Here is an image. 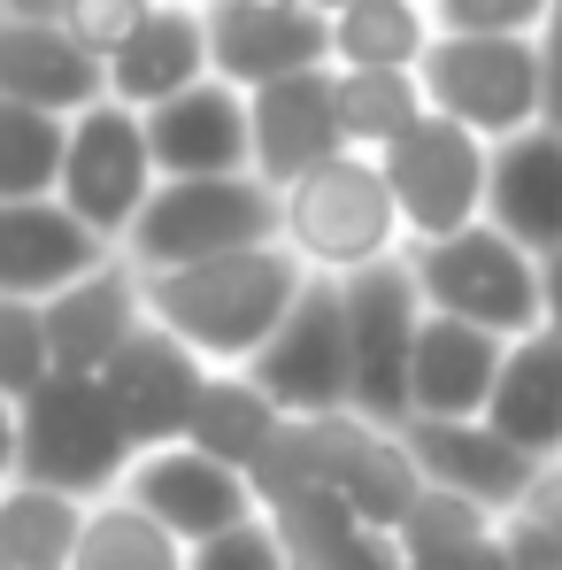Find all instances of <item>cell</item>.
I'll list each match as a JSON object with an SVG mask.
<instances>
[{
	"label": "cell",
	"mask_w": 562,
	"mask_h": 570,
	"mask_svg": "<svg viewBox=\"0 0 562 570\" xmlns=\"http://www.w3.org/2000/svg\"><path fill=\"white\" fill-rule=\"evenodd\" d=\"M300 285H308V271L270 239L247 255H216V263L147 278V324H162L208 371H247L270 347V332L293 316Z\"/></svg>",
	"instance_id": "1"
},
{
	"label": "cell",
	"mask_w": 562,
	"mask_h": 570,
	"mask_svg": "<svg viewBox=\"0 0 562 570\" xmlns=\"http://www.w3.org/2000/svg\"><path fill=\"white\" fill-rule=\"evenodd\" d=\"M278 247L308 278H355V271L408 255L377 155H332L308 178H293L278 193Z\"/></svg>",
	"instance_id": "2"
},
{
	"label": "cell",
	"mask_w": 562,
	"mask_h": 570,
	"mask_svg": "<svg viewBox=\"0 0 562 570\" xmlns=\"http://www.w3.org/2000/svg\"><path fill=\"white\" fill-rule=\"evenodd\" d=\"M270 239H278V193L255 170L247 178H162L116 255L139 278H162V271L247 255V247H270Z\"/></svg>",
	"instance_id": "3"
},
{
	"label": "cell",
	"mask_w": 562,
	"mask_h": 570,
	"mask_svg": "<svg viewBox=\"0 0 562 570\" xmlns=\"http://www.w3.org/2000/svg\"><path fill=\"white\" fill-rule=\"evenodd\" d=\"M131 440L108 409L100 379H47L16 401V478L23 485H47V493H70V501H108L124 471H131Z\"/></svg>",
	"instance_id": "4"
},
{
	"label": "cell",
	"mask_w": 562,
	"mask_h": 570,
	"mask_svg": "<svg viewBox=\"0 0 562 570\" xmlns=\"http://www.w3.org/2000/svg\"><path fill=\"white\" fill-rule=\"evenodd\" d=\"M401 263H408L416 301H424L432 316L477 324V332H493V340L540 332V255H524V247L501 239L493 224H470L455 239L408 247Z\"/></svg>",
	"instance_id": "5"
},
{
	"label": "cell",
	"mask_w": 562,
	"mask_h": 570,
	"mask_svg": "<svg viewBox=\"0 0 562 570\" xmlns=\"http://www.w3.org/2000/svg\"><path fill=\"white\" fill-rule=\"evenodd\" d=\"M424 108L477 131L485 147L540 124V47L532 39H477V31H432L416 62Z\"/></svg>",
	"instance_id": "6"
},
{
	"label": "cell",
	"mask_w": 562,
	"mask_h": 570,
	"mask_svg": "<svg viewBox=\"0 0 562 570\" xmlns=\"http://www.w3.org/2000/svg\"><path fill=\"white\" fill-rule=\"evenodd\" d=\"M485 163H493V147L477 131H463V124H447V116H424L416 131H401L377 155V178L393 193L401 239L432 247V239H455L470 224H485Z\"/></svg>",
	"instance_id": "7"
},
{
	"label": "cell",
	"mask_w": 562,
	"mask_h": 570,
	"mask_svg": "<svg viewBox=\"0 0 562 570\" xmlns=\"http://www.w3.org/2000/svg\"><path fill=\"white\" fill-rule=\"evenodd\" d=\"M339 316H347V409L371 424H408V355H416V324L424 301L408 263H377L339 278Z\"/></svg>",
	"instance_id": "8"
},
{
	"label": "cell",
	"mask_w": 562,
	"mask_h": 570,
	"mask_svg": "<svg viewBox=\"0 0 562 570\" xmlns=\"http://www.w3.org/2000/svg\"><path fill=\"white\" fill-rule=\"evenodd\" d=\"M155 178V155H147V124L116 100H93L86 116H70V139H62V178L55 200L93 232L100 247H124V232L139 224Z\"/></svg>",
	"instance_id": "9"
},
{
	"label": "cell",
	"mask_w": 562,
	"mask_h": 570,
	"mask_svg": "<svg viewBox=\"0 0 562 570\" xmlns=\"http://www.w3.org/2000/svg\"><path fill=\"white\" fill-rule=\"evenodd\" d=\"M247 379L270 393L278 416H332L347 409V316L339 278H308L293 316L270 332V347L247 363Z\"/></svg>",
	"instance_id": "10"
},
{
	"label": "cell",
	"mask_w": 562,
	"mask_h": 570,
	"mask_svg": "<svg viewBox=\"0 0 562 570\" xmlns=\"http://www.w3.org/2000/svg\"><path fill=\"white\" fill-rule=\"evenodd\" d=\"M208 23V78H224L231 94H263L300 70H332V23L300 0L255 8V0H200Z\"/></svg>",
	"instance_id": "11"
},
{
	"label": "cell",
	"mask_w": 562,
	"mask_h": 570,
	"mask_svg": "<svg viewBox=\"0 0 562 570\" xmlns=\"http://www.w3.org/2000/svg\"><path fill=\"white\" fill-rule=\"evenodd\" d=\"M116 501H131V509H139L147 524H162L178 548H200V540H216V532L263 517L255 493H247V478L224 471V463H208L200 448H186V440L131 455V471H124V485H116Z\"/></svg>",
	"instance_id": "12"
},
{
	"label": "cell",
	"mask_w": 562,
	"mask_h": 570,
	"mask_svg": "<svg viewBox=\"0 0 562 570\" xmlns=\"http://www.w3.org/2000/svg\"><path fill=\"white\" fill-rule=\"evenodd\" d=\"M200 385H208V363H200L193 347H178L162 324H139V332L116 347V363L100 371V393H108V409H116V424H124V440H131L139 455L186 440Z\"/></svg>",
	"instance_id": "13"
},
{
	"label": "cell",
	"mask_w": 562,
	"mask_h": 570,
	"mask_svg": "<svg viewBox=\"0 0 562 570\" xmlns=\"http://www.w3.org/2000/svg\"><path fill=\"white\" fill-rule=\"evenodd\" d=\"M147 324V278L108 255L100 271L62 285L55 301H39V332H47V371L55 379H100L116 363V347Z\"/></svg>",
	"instance_id": "14"
},
{
	"label": "cell",
	"mask_w": 562,
	"mask_h": 570,
	"mask_svg": "<svg viewBox=\"0 0 562 570\" xmlns=\"http://www.w3.org/2000/svg\"><path fill=\"white\" fill-rule=\"evenodd\" d=\"M332 155H347L332 70H300V78H278V86L247 94V170L270 193H285L293 178H308Z\"/></svg>",
	"instance_id": "15"
},
{
	"label": "cell",
	"mask_w": 562,
	"mask_h": 570,
	"mask_svg": "<svg viewBox=\"0 0 562 570\" xmlns=\"http://www.w3.org/2000/svg\"><path fill=\"white\" fill-rule=\"evenodd\" d=\"M501 355H509V340L424 308L416 355H408V424H477L501 379Z\"/></svg>",
	"instance_id": "16"
},
{
	"label": "cell",
	"mask_w": 562,
	"mask_h": 570,
	"mask_svg": "<svg viewBox=\"0 0 562 570\" xmlns=\"http://www.w3.org/2000/svg\"><path fill=\"white\" fill-rule=\"evenodd\" d=\"M139 124H147L155 178H247V94H231L224 78L186 86Z\"/></svg>",
	"instance_id": "17"
},
{
	"label": "cell",
	"mask_w": 562,
	"mask_h": 570,
	"mask_svg": "<svg viewBox=\"0 0 562 570\" xmlns=\"http://www.w3.org/2000/svg\"><path fill=\"white\" fill-rule=\"evenodd\" d=\"M116 247L62 208V200H0V301H55L62 285L100 271Z\"/></svg>",
	"instance_id": "18"
},
{
	"label": "cell",
	"mask_w": 562,
	"mask_h": 570,
	"mask_svg": "<svg viewBox=\"0 0 562 570\" xmlns=\"http://www.w3.org/2000/svg\"><path fill=\"white\" fill-rule=\"evenodd\" d=\"M485 224L501 239H516L524 255H555L562 247V131L532 124V131L493 147V163H485Z\"/></svg>",
	"instance_id": "19"
},
{
	"label": "cell",
	"mask_w": 562,
	"mask_h": 570,
	"mask_svg": "<svg viewBox=\"0 0 562 570\" xmlns=\"http://www.w3.org/2000/svg\"><path fill=\"white\" fill-rule=\"evenodd\" d=\"M208 78V23H200V0H155L147 23L108 55V100L147 116L162 100H178L186 86Z\"/></svg>",
	"instance_id": "20"
},
{
	"label": "cell",
	"mask_w": 562,
	"mask_h": 570,
	"mask_svg": "<svg viewBox=\"0 0 562 570\" xmlns=\"http://www.w3.org/2000/svg\"><path fill=\"white\" fill-rule=\"evenodd\" d=\"M0 100H23V108L70 124L93 100H108V70L62 23H8L0 16Z\"/></svg>",
	"instance_id": "21"
},
{
	"label": "cell",
	"mask_w": 562,
	"mask_h": 570,
	"mask_svg": "<svg viewBox=\"0 0 562 570\" xmlns=\"http://www.w3.org/2000/svg\"><path fill=\"white\" fill-rule=\"evenodd\" d=\"M401 440H408L424 485H440V493H455V501H477V509H493V517H509L516 485L532 471V455H516L485 416H477V424H401Z\"/></svg>",
	"instance_id": "22"
},
{
	"label": "cell",
	"mask_w": 562,
	"mask_h": 570,
	"mask_svg": "<svg viewBox=\"0 0 562 570\" xmlns=\"http://www.w3.org/2000/svg\"><path fill=\"white\" fill-rule=\"evenodd\" d=\"M485 424L516 448V455H555L562 448V340L540 324L524 340H509L501 355V379H493V401H485Z\"/></svg>",
	"instance_id": "23"
},
{
	"label": "cell",
	"mask_w": 562,
	"mask_h": 570,
	"mask_svg": "<svg viewBox=\"0 0 562 570\" xmlns=\"http://www.w3.org/2000/svg\"><path fill=\"white\" fill-rule=\"evenodd\" d=\"M270 532L285 548V570H401V548L385 532H363L339 493H300L270 509Z\"/></svg>",
	"instance_id": "24"
},
{
	"label": "cell",
	"mask_w": 562,
	"mask_h": 570,
	"mask_svg": "<svg viewBox=\"0 0 562 570\" xmlns=\"http://www.w3.org/2000/svg\"><path fill=\"white\" fill-rule=\"evenodd\" d=\"M278 409H270V393L247 379V371H208L200 385V401H193V424H186V448H200L208 463H224V471H255L263 463V448L278 440Z\"/></svg>",
	"instance_id": "25"
},
{
	"label": "cell",
	"mask_w": 562,
	"mask_h": 570,
	"mask_svg": "<svg viewBox=\"0 0 562 570\" xmlns=\"http://www.w3.org/2000/svg\"><path fill=\"white\" fill-rule=\"evenodd\" d=\"M339 501H347V517L363 524V532H401V517L416 509V493H424V471H416V455H408V440H401V424H363V440H355V455L339 463V485H332Z\"/></svg>",
	"instance_id": "26"
},
{
	"label": "cell",
	"mask_w": 562,
	"mask_h": 570,
	"mask_svg": "<svg viewBox=\"0 0 562 570\" xmlns=\"http://www.w3.org/2000/svg\"><path fill=\"white\" fill-rule=\"evenodd\" d=\"M332 23V70H416L432 47L424 0H347Z\"/></svg>",
	"instance_id": "27"
},
{
	"label": "cell",
	"mask_w": 562,
	"mask_h": 570,
	"mask_svg": "<svg viewBox=\"0 0 562 570\" xmlns=\"http://www.w3.org/2000/svg\"><path fill=\"white\" fill-rule=\"evenodd\" d=\"M86 532V501L8 478L0 485V563L8 570H70Z\"/></svg>",
	"instance_id": "28"
},
{
	"label": "cell",
	"mask_w": 562,
	"mask_h": 570,
	"mask_svg": "<svg viewBox=\"0 0 562 570\" xmlns=\"http://www.w3.org/2000/svg\"><path fill=\"white\" fill-rule=\"evenodd\" d=\"M332 100H339L347 155H385L401 131H416L432 116L416 70H332Z\"/></svg>",
	"instance_id": "29"
},
{
	"label": "cell",
	"mask_w": 562,
	"mask_h": 570,
	"mask_svg": "<svg viewBox=\"0 0 562 570\" xmlns=\"http://www.w3.org/2000/svg\"><path fill=\"white\" fill-rule=\"evenodd\" d=\"M70 570H186V548L162 524H147L131 501L108 493V501L86 509V532H78Z\"/></svg>",
	"instance_id": "30"
},
{
	"label": "cell",
	"mask_w": 562,
	"mask_h": 570,
	"mask_svg": "<svg viewBox=\"0 0 562 570\" xmlns=\"http://www.w3.org/2000/svg\"><path fill=\"white\" fill-rule=\"evenodd\" d=\"M62 116H39L23 100H0V200H55L62 178Z\"/></svg>",
	"instance_id": "31"
},
{
	"label": "cell",
	"mask_w": 562,
	"mask_h": 570,
	"mask_svg": "<svg viewBox=\"0 0 562 570\" xmlns=\"http://www.w3.org/2000/svg\"><path fill=\"white\" fill-rule=\"evenodd\" d=\"M432 31H477V39H532L555 0H424Z\"/></svg>",
	"instance_id": "32"
},
{
	"label": "cell",
	"mask_w": 562,
	"mask_h": 570,
	"mask_svg": "<svg viewBox=\"0 0 562 570\" xmlns=\"http://www.w3.org/2000/svg\"><path fill=\"white\" fill-rule=\"evenodd\" d=\"M47 379V332L31 301H0V401H23Z\"/></svg>",
	"instance_id": "33"
},
{
	"label": "cell",
	"mask_w": 562,
	"mask_h": 570,
	"mask_svg": "<svg viewBox=\"0 0 562 570\" xmlns=\"http://www.w3.org/2000/svg\"><path fill=\"white\" fill-rule=\"evenodd\" d=\"M147 8H155V0H70V8H62V31H70L100 70H108V55L147 23Z\"/></svg>",
	"instance_id": "34"
},
{
	"label": "cell",
	"mask_w": 562,
	"mask_h": 570,
	"mask_svg": "<svg viewBox=\"0 0 562 570\" xmlns=\"http://www.w3.org/2000/svg\"><path fill=\"white\" fill-rule=\"evenodd\" d=\"M186 570H285V548H278V532H270V517H247V524L186 548Z\"/></svg>",
	"instance_id": "35"
},
{
	"label": "cell",
	"mask_w": 562,
	"mask_h": 570,
	"mask_svg": "<svg viewBox=\"0 0 562 570\" xmlns=\"http://www.w3.org/2000/svg\"><path fill=\"white\" fill-rule=\"evenodd\" d=\"M509 517H524V524H540V532H555L562 540V448L555 455H540L524 485H516V501H509Z\"/></svg>",
	"instance_id": "36"
},
{
	"label": "cell",
	"mask_w": 562,
	"mask_h": 570,
	"mask_svg": "<svg viewBox=\"0 0 562 570\" xmlns=\"http://www.w3.org/2000/svg\"><path fill=\"white\" fill-rule=\"evenodd\" d=\"M532 47H540V124L562 131V0L548 8V23L532 31Z\"/></svg>",
	"instance_id": "37"
},
{
	"label": "cell",
	"mask_w": 562,
	"mask_h": 570,
	"mask_svg": "<svg viewBox=\"0 0 562 570\" xmlns=\"http://www.w3.org/2000/svg\"><path fill=\"white\" fill-rule=\"evenodd\" d=\"M401 570H509L501 556V524L485 540H463V548H424V556H401Z\"/></svg>",
	"instance_id": "38"
},
{
	"label": "cell",
	"mask_w": 562,
	"mask_h": 570,
	"mask_svg": "<svg viewBox=\"0 0 562 570\" xmlns=\"http://www.w3.org/2000/svg\"><path fill=\"white\" fill-rule=\"evenodd\" d=\"M540 324L562 340V247H555V255H540Z\"/></svg>",
	"instance_id": "39"
},
{
	"label": "cell",
	"mask_w": 562,
	"mask_h": 570,
	"mask_svg": "<svg viewBox=\"0 0 562 570\" xmlns=\"http://www.w3.org/2000/svg\"><path fill=\"white\" fill-rule=\"evenodd\" d=\"M0 8H8V23H62L70 0H0Z\"/></svg>",
	"instance_id": "40"
},
{
	"label": "cell",
	"mask_w": 562,
	"mask_h": 570,
	"mask_svg": "<svg viewBox=\"0 0 562 570\" xmlns=\"http://www.w3.org/2000/svg\"><path fill=\"white\" fill-rule=\"evenodd\" d=\"M16 478V401H0V485Z\"/></svg>",
	"instance_id": "41"
},
{
	"label": "cell",
	"mask_w": 562,
	"mask_h": 570,
	"mask_svg": "<svg viewBox=\"0 0 562 570\" xmlns=\"http://www.w3.org/2000/svg\"><path fill=\"white\" fill-rule=\"evenodd\" d=\"M300 8H316V16H339V8H347V0H300Z\"/></svg>",
	"instance_id": "42"
},
{
	"label": "cell",
	"mask_w": 562,
	"mask_h": 570,
	"mask_svg": "<svg viewBox=\"0 0 562 570\" xmlns=\"http://www.w3.org/2000/svg\"><path fill=\"white\" fill-rule=\"evenodd\" d=\"M255 8H285V0H255Z\"/></svg>",
	"instance_id": "43"
},
{
	"label": "cell",
	"mask_w": 562,
	"mask_h": 570,
	"mask_svg": "<svg viewBox=\"0 0 562 570\" xmlns=\"http://www.w3.org/2000/svg\"><path fill=\"white\" fill-rule=\"evenodd\" d=\"M0 570H8V563H0Z\"/></svg>",
	"instance_id": "44"
}]
</instances>
